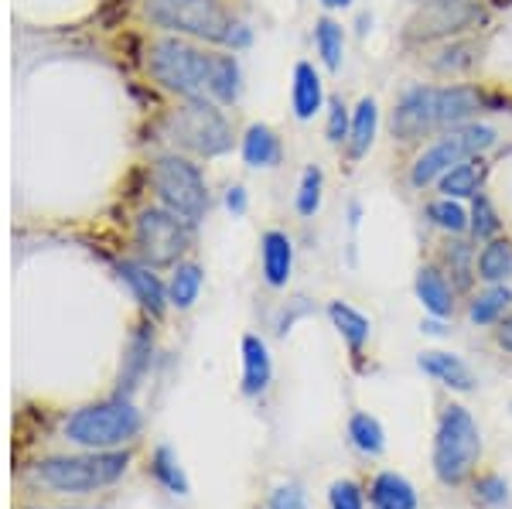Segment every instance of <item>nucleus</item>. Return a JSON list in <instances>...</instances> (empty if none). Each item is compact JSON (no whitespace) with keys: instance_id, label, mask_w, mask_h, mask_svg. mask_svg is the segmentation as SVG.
Wrapping results in <instances>:
<instances>
[{"instance_id":"nucleus-14","label":"nucleus","mask_w":512,"mask_h":509,"mask_svg":"<svg viewBox=\"0 0 512 509\" xmlns=\"http://www.w3.org/2000/svg\"><path fill=\"white\" fill-rule=\"evenodd\" d=\"M270 352H267V342L260 335H246L243 339V393L246 397H256V393L267 390L270 383Z\"/></svg>"},{"instance_id":"nucleus-33","label":"nucleus","mask_w":512,"mask_h":509,"mask_svg":"<svg viewBox=\"0 0 512 509\" xmlns=\"http://www.w3.org/2000/svg\"><path fill=\"white\" fill-rule=\"evenodd\" d=\"M321 205V168H304L301 175V188H297V212L301 216H315Z\"/></svg>"},{"instance_id":"nucleus-30","label":"nucleus","mask_w":512,"mask_h":509,"mask_svg":"<svg viewBox=\"0 0 512 509\" xmlns=\"http://www.w3.org/2000/svg\"><path fill=\"white\" fill-rule=\"evenodd\" d=\"M349 438L352 445L359 451H366V455H379L383 451V428H379L376 417L369 414H355L349 421Z\"/></svg>"},{"instance_id":"nucleus-13","label":"nucleus","mask_w":512,"mask_h":509,"mask_svg":"<svg viewBox=\"0 0 512 509\" xmlns=\"http://www.w3.org/2000/svg\"><path fill=\"white\" fill-rule=\"evenodd\" d=\"M420 369L458 393L475 390V373L468 369V363H461L458 356H451V352H424V356H420Z\"/></svg>"},{"instance_id":"nucleus-25","label":"nucleus","mask_w":512,"mask_h":509,"mask_svg":"<svg viewBox=\"0 0 512 509\" xmlns=\"http://www.w3.org/2000/svg\"><path fill=\"white\" fill-rule=\"evenodd\" d=\"M198 291H202V267L178 264L175 274H171V284H168V301L185 311L198 301Z\"/></svg>"},{"instance_id":"nucleus-34","label":"nucleus","mask_w":512,"mask_h":509,"mask_svg":"<svg viewBox=\"0 0 512 509\" xmlns=\"http://www.w3.org/2000/svg\"><path fill=\"white\" fill-rule=\"evenodd\" d=\"M328 506L332 509H366V499H362V489L355 482H335L332 492H328Z\"/></svg>"},{"instance_id":"nucleus-4","label":"nucleus","mask_w":512,"mask_h":509,"mask_svg":"<svg viewBox=\"0 0 512 509\" xmlns=\"http://www.w3.org/2000/svg\"><path fill=\"white\" fill-rule=\"evenodd\" d=\"M144 14L147 21L164 31L198 41H219V45H226L229 31L236 24L222 0H147Z\"/></svg>"},{"instance_id":"nucleus-26","label":"nucleus","mask_w":512,"mask_h":509,"mask_svg":"<svg viewBox=\"0 0 512 509\" xmlns=\"http://www.w3.org/2000/svg\"><path fill=\"white\" fill-rule=\"evenodd\" d=\"M315 45H318V55H321V62H325L328 72L342 69V52H345L342 24L332 21V18H321L315 24Z\"/></svg>"},{"instance_id":"nucleus-24","label":"nucleus","mask_w":512,"mask_h":509,"mask_svg":"<svg viewBox=\"0 0 512 509\" xmlns=\"http://www.w3.org/2000/svg\"><path fill=\"white\" fill-rule=\"evenodd\" d=\"M512 274V243L509 240H489L478 253V277L489 284H502Z\"/></svg>"},{"instance_id":"nucleus-29","label":"nucleus","mask_w":512,"mask_h":509,"mask_svg":"<svg viewBox=\"0 0 512 509\" xmlns=\"http://www.w3.org/2000/svg\"><path fill=\"white\" fill-rule=\"evenodd\" d=\"M427 219H431L437 229H444V233H465V229L472 226L468 212L461 209V205L454 202V199H448V195L427 205Z\"/></svg>"},{"instance_id":"nucleus-2","label":"nucleus","mask_w":512,"mask_h":509,"mask_svg":"<svg viewBox=\"0 0 512 509\" xmlns=\"http://www.w3.org/2000/svg\"><path fill=\"white\" fill-rule=\"evenodd\" d=\"M127 462V451H93V455L82 458H45V462H38L31 469V475H35V482L55 492L86 496L93 489L113 486L127 472Z\"/></svg>"},{"instance_id":"nucleus-10","label":"nucleus","mask_w":512,"mask_h":509,"mask_svg":"<svg viewBox=\"0 0 512 509\" xmlns=\"http://www.w3.org/2000/svg\"><path fill=\"white\" fill-rule=\"evenodd\" d=\"M393 137L400 144H417L434 130H448L444 120V89L441 86H414L393 106Z\"/></svg>"},{"instance_id":"nucleus-6","label":"nucleus","mask_w":512,"mask_h":509,"mask_svg":"<svg viewBox=\"0 0 512 509\" xmlns=\"http://www.w3.org/2000/svg\"><path fill=\"white\" fill-rule=\"evenodd\" d=\"M140 431V414L127 400H106V404L79 407L76 414L65 421V438L72 445L110 451L130 441Z\"/></svg>"},{"instance_id":"nucleus-40","label":"nucleus","mask_w":512,"mask_h":509,"mask_svg":"<svg viewBox=\"0 0 512 509\" xmlns=\"http://www.w3.org/2000/svg\"><path fill=\"white\" fill-rule=\"evenodd\" d=\"M495 342H499V346L506 349V352H512V315L502 318L499 328H495Z\"/></svg>"},{"instance_id":"nucleus-37","label":"nucleus","mask_w":512,"mask_h":509,"mask_svg":"<svg viewBox=\"0 0 512 509\" xmlns=\"http://www.w3.org/2000/svg\"><path fill=\"white\" fill-rule=\"evenodd\" d=\"M270 509H308V499H304V492L297 486H284V489L274 492Z\"/></svg>"},{"instance_id":"nucleus-19","label":"nucleus","mask_w":512,"mask_h":509,"mask_svg":"<svg viewBox=\"0 0 512 509\" xmlns=\"http://www.w3.org/2000/svg\"><path fill=\"white\" fill-rule=\"evenodd\" d=\"M485 175H489L485 161L482 158H472V161H465V164H454V168L437 185H441V192L448 195V199H468V195L482 192Z\"/></svg>"},{"instance_id":"nucleus-22","label":"nucleus","mask_w":512,"mask_h":509,"mask_svg":"<svg viewBox=\"0 0 512 509\" xmlns=\"http://www.w3.org/2000/svg\"><path fill=\"white\" fill-rule=\"evenodd\" d=\"M376 123H379V113H376V100L366 96L355 106V117H352V127H349V158L359 161L362 154L373 147L376 141Z\"/></svg>"},{"instance_id":"nucleus-11","label":"nucleus","mask_w":512,"mask_h":509,"mask_svg":"<svg viewBox=\"0 0 512 509\" xmlns=\"http://www.w3.org/2000/svg\"><path fill=\"white\" fill-rule=\"evenodd\" d=\"M134 240L147 264L164 267V264H175L181 253L188 250V243H192V226L181 223L175 212H168V209H144L137 216Z\"/></svg>"},{"instance_id":"nucleus-1","label":"nucleus","mask_w":512,"mask_h":509,"mask_svg":"<svg viewBox=\"0 0 512 509\" xmlns=\"http://www.w3.org/2000/svg\"><path fill=\"white\" fill-rule=\"evenodd\" d=\"M212 65L216 52H202L192 41L158 38L147 52V69L164 89L185 96V100H205L212 86Z\"/></svg>"},{"instance_id":"nucleus-9","label":"nucleus","mask_w":512,"mask_h":509,"mask_svg":"<svg viewBox=\"0 0 512 509\" xmlns=\"http://www.w3.org/2000/svg\"><path fill=\"white\" fill-rule=\"evenodd\" d=\"M485 7L478 0H461V4H424L403 28V45H434V41H451L485 24Z\"/></svg>"},{"instance_id":"nucleus-12","label":"nucleus","mask_w":512,"mask_h":509,"mask_svg":"<svg viewBox=\"0 0 512 509\" xmlns=\"http://www.w3.org/2000/svg\"><path fill=\"white\" fill-rule=\"evenodd\" d=\"M260 257H263V281H267L270 287H284L287 277H291V267H294V243H291V236L280 233V229H270V233H263Z\"/></svg>"},{"instance_id":"nucleus-27","label":"nucleus","mask_w":512,"mask_h":509,"mask_svg":"<svg viewBox=\"0 0 512 509\" xmlns=\"http://www.w3.org/2000/svg\"><path fill=\"white\" fill-rule=\"evenodd\" d=\"M512 305V291L506 284H492L485 294H478L472 311H468V318H472L475 325H495L502 315H506V308Z\"/></svg>"},{"instance_id":"nucleus-15","label":"nucleus","mask_w":512,"mask_h":509,"mask_svg":"<svg viewBox=\"0 0 512 509\" xmlns=\"http://www.w3.org/2000/svg\"><path fill=\"white\" fill-rule=\"evenodd\" d=\"M291 103H294V117L297 120H315V113L321 110V103H325L321 76L315 72V65H311V62H297Z\"/></svg>"},{"instance_id":"nucleus-16","label":"nucleus","mask_w":512,"mask_h":509,"mask_svg":"<svg viewBox=\"0 0 512 509\" xmlns=\"http://www.w3.org/2000/svg\"><path fill=\"white\" fill-rule=\"evenodd\" d=\"M284 158V147H280V137L263 123H253L243 134V161L250 168H274Z\"/></svg>"},{"instance_id":"nucleus-42","label":"nucleus","mask_w":512,"mask_h":509,"mask_svg":"<svg viewBox=\"0 0 512 509\" xmlns=\"http://www.w3.org/2000/svg\"><path fill=\"white\" fill-rule=\"evenodd\" d=\"M420 4H461V0H420Z\"/></svg>"},{"instance_id":"nucleus-31","label":"nucleus","mask_w":512,"mask_h":509,"mask_svg":"<svg viewBox=\"0 0 512 509\" xmlns=\"http://www.w3.org/2000/svg\"><path fill=\"white\" fill-rule=\"evenodd\" d=\"M154 475L164 482V489L175 492V496H188V479L185 472H181L178 458L171 448H158L154 451Z\"/></svg>"},{"instance_id":"nucleus-21","label":"nucleus","mask_w":512,"mask_h":509,"mask_svg":"<svg viewBox=\"0 0 512 509\" xmlns=\"http://www.w3.org/2000/svg\"><path fill=\"white\" fill-rule=\"evenodd\" d=\"M373 506L376 509H417V492L403 475L383 472L373 482Z\"/></svg>"},{"instance_id":"nucleus-17","label":"nucleus","mask_w":512,"mask_h":509,"mask_svg":"<svg viewBox=\"0 0 512 509\" xmlns=\"http://www.w3.org/2000/svg\"><path fill=\"white\" fill-rule=\"evenodd\" d=\"M120 274H123V281L130 284V291L137 294L140 305L151 311V315H161L164 305H168V291H164V284L151 274V267H144V264H123Z\"/></svg>"},{"instance_id":"nucleus-38","label":"nucleus","mask_w":512,"mask_h":509,"mask_svg":"<svg viewBox=\"0 0 512 509\" xmlns=\"http://www.w3.org/2000/svg\"><path fill=\"white\" fill-rule=\"evenodd\" d=\"M448 260H451V267H454V274H458V284L461 287H468L472 284V267H468V246L465 243H454L451 250H448Z\"/></svg>"},{"instance_id":"nucleus-32","label":"nucleus","mask_w":512,"mask_h":509,"mask_svg":"<svg viewBox=\"0 0 512 509\" xmlns=\"http://www.w3.org/2000/svg\"><path fill=\"white\" fill-rule=\"evenodd\" d=\"M475 233V240H495L502 229V219L499 212H495V205L489 202V195L478 192L475 202H472V226H468Z\"/></svg>"},{"instance_id":"nucleus-3","label":"nucleus","mask_w":512,"mask_h":509,"mask_svg":"<svg viewBox=\"0 0 512 509\" xmlns=\"http://www.w3.org/2000/svg\"><path fill=\"white\" fill-rule=\"evenodd\" d=\"M495 137L499 134H495L492 127H485V123H461V127L444 130V134L414 161V168H410V185L427 188L431 182H441L454 164L482 158L495 144Z\"/></svg>"},{"instance_id":"nucleus-36","label":"nucleus","mask_w":512,"mask_h":509,"mask_svg":"<svg viewBox=\"0 0 512 509\" xmlns=\"http://www.w3.org/2000/svg\"><path fill=\"white\" fill-rule=\"evenodd\" d=\"M478 499L482 503H489V506H502L509 499V486H506V479H499V475H485V479H478Z\"/></svg>"},{"instance_id":"nucleus-5","label":"nucleus","mask_w":512,"mask_h":509,"mask_svg":"<svg viewBox=\"0 0 512 509\" xmlns=\"http://www.w3.org/2000/svg\"><path fill=\"white\" fill-rule=\"evenodd\" d=\"M151 182L161 205L168 212H175L181 223L198 226L205 219V212H209V188H205L202 171L188 158L164 154V158L154 161Z\"/></svg>"},{"instance_id":"nucleus-41","label":"nucleus","mask_w":512,"mask_h":509,"mask_svg":"<svg viewBox=\"0 0 512 509\" xmlns=\"http://www.w3.org/2000/svg\"><path fill=\"white\" fill-rule=\"evenodd\" d=\"M325 7H332V11H338V7H352V0H321Z\"/></svg>"},{"instance_id":"nucleus-28","label":"nucleus","mask_w":512,"mask_h":509,"mask_svg":"<svg viewBox=\"0 0 512 509\" xmlns=\"http://www.w3.org/2000/svg\"><path fill=\"white\" fill-rule=\"evenodd\" d=\"M209 96H212V100H219V103H236V96H239V62L233 59V55H216Z\"/></svg>"},{"instance_id":"nucleus-20","label":"nucleus","mask_w":512,"mask_h":509,"mask_svg":"<svg viewBox=\"0 0 512 509\" xmlns=\"http://www.w3.org/2000/svg\"><path fill=\"white\" fill-rule=\"evenodd\" d=\"M478 62V45L468 38H451L444 41L441 48L431 55V69L441 72V76H458V72H468Z\"/></svg>"},{"instance_id":"nucleus-8","label":"nucleus","mask_w":512,"mask_h":509,"mask_svg":"<svg viewBox=\"0 0 512 509\" xmlns=\"http://www.w3.org/2000/svg\"><path fill=\"white\" fill-rule=\"evenodd\" d=\"M168 134L171 141L195 154H205V158H216L233 147V127L209 100H185V106H178L168 117Z\"/></svg>"},{"instance_id":"nucleus-35","label":"nucleus","mask_w":512,"mask_h":509,"mask_svg":"<svg viewBox=\"0 0 512 509\" xmlns=\"http://www.w3.org/2000/svg\"><path fill=\"white\" fill-rule=\"evenodd\" d=\"M349 110H345L342 100H332L328 103V141L332 144H342L349 141Z\"/></svg>"},{"instance_id":"nucleus-39","label":"nucleus","mask_w":512,"mask_h":509,"mask_svg":"<svg viewBox=\"0 0 512 509\" xmlns=\"http://www.w3.org/2000/svg\"><path fill=\"white\" fill-rule=\"evenodd\" d=\"M226 209H229V212H236V216H243V212H246V192H243L239 185H233V188L226 192Z\"/></svg>"},{"instance_id":"nucleus-23","label":"nucleus","mask_w":512,"mask_h":509,"mask_svg":"<svg viewBox=\"0 0 512 509\" xmlns=\"http://www.w3.org/2000/svg\"><path fill=\"white\" fill-rule=\"evenodd\" d=\"M328 318H332V325L342 332V339L349 342L352 352H362V346L369 342V318L362 315V311H355L352 305H345V301H332L328 305Z\"/></svg>"},{"instance_id":"nucleus-7","label":"nucleus","mask_w":512,"mask_h":509,"mask_svg":"<svg viewBox=\"0 0 512 509\" xmlns=\"http://www.w3.org/2000/svg\"><path fill=\"white\" fill-rule=\"evenodd\" d=\"M482 455V434H478L475 417L465 407H448L437 424L434 438V472L441 482H461L475 469Z\"/></svg>"},{"instance_id":"nucleus-18","label":"nucleus","mask_w":512,"mask_h":509,"mask_svg":"<svg viewBox=\"0 0 512 509\" xmlns=\"http://www.w3.org/2000/svg\"><path fill=\"white\" fill-rule=\"evenodd\" d=\"M417 298L434 318H448L454 311V294H451L448 281H444V274L437 267H424L417 274Z\"/></svg>"}]
</instances>
